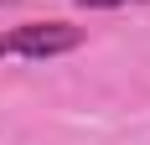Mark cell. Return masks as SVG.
Returning a JSON list of instances; mask_svg holds the SVG:
<instances>
[{
	"label": "cell",
	"mask_w": 150,
	"mask_h": 145,
	"mask_svg": "<svg viewBox=\"0 0 150 145\" xmlns=\"http://www.w3.org/2000/svg\"><path fill=\"white\" fill-rule=\"evenodd\" d=\"M78 47H83V26H73V21H21V26L0 31V57H16V62L67 57Z\"/></svg>",
	"instance_id": "6da1fadb"
},
{
	"label": "cell",
	"mask_w": 150,
	"mask_h": 145,
	"mask_svg": "<svg viewBox=\"0 0 150 145\" xmlns=\"http://www.w3.org/2000/svg\"><path fill=\"white\" fill-rule=\"evenodd\" d=\"M83 11H119V5H140V0H78Z\"/></svg>",
	"instance_id": "7a4b0ae2"
},
{
	"label": "cell",
	"mask_w": 150,
	"mask_h": 145,
	"mask_svg": "<svg viewBox=\"0 0 150 145\" xmlns=\"http://www.w3.org/2000/svg\"><path fill=\"white\" fill-rule=\"evenodd\" d=\"M0 5H5V0H0Z\"/></svg>",
	"instance_id": "3957f363"
}]
</instances>
